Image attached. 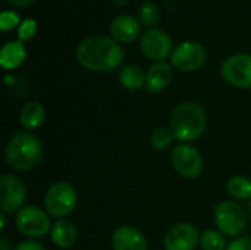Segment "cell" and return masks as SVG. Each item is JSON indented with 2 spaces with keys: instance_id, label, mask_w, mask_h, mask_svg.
Wrapping results in <instances>:
<instances>
[{
  "instance_id": "1",
  "label": "cell",
  "mask_w": 251,
  "mask_h": 250,
  "mask_svg": "<svg viewBox=\"0 0 251 250\" xmlns=\"http://www.w3.org/2000/svg\"><path fill=\"white\" fill-rule=\"evenodd\" d=\"M78 63L93 72H112L124 62V49L112 37L91 35L76 47Z\"/></svg>"
},
{
  "instance_id": "2",
  "label": "cell",
  "mask_w": 251,
  "mask_h": 250,
  "mask_svg": "<svg viewBox=\"0 0 251 250\" xmlns=\"http://www.w3.org/2000/svg\"><path fill=\"white\" fill-rule=\"evenodd\" d=\"M207 127V116L201 105L197 102H182L171 113L169 128L175 140L191 143L200 139Z\"/></svg>"
},
{
  "instance_id": "3",
  "label": "cell",
  "mask_w": 251,
  "mask_h": 250,
  "mask_svg": "<svg viewBox=\"0 0 251 250\" xmlns=\"http://www.w3.org/2000/svg\"><path fill=\"white\" fill-rule=\"evenodd\" d=\"M43 144L34 134L28 131L16 133L4 149V159L9 168L25 172L35 168L43 159Z\"/></svg>"
},
{
  "instance_id": "4",
  "label": "cell",
  "mask_w": 251,
  "mask_h": 250,
  "mask_svg": "<svg viewBox=\"0 0 251 250\" xmlns=\"http://www.w3.org/2000/svg\"><path fill=\"white\" fill-rule=\"evenodd\" d=\"M78 194L72 184L66 181H57L49 187L44 194V209L50 217L57 220L66 218L76 206Z\"/></svg>"
},
{
  "instance_id": "5",
  "label": "cell",
  "mask_w": 251,
  "mask_h": 250,
  "mask_svg": "<svg viewBox=\"0 0 251 250\" xmlns=\"http://www.w3.org/2000/svg\"><path fill=\"white\" fill-rule=\"evenodd\" d=\"M215 224L224 236L237 239L247 224L246 209L235 200H224L215 208Z\"/></svg>"
},
{
  "instance_id": "6",
  "label": "cell",
  "mask_w": 251,
  "mask_h": 250,
  "mask_svg": "<svg viewBox=\"0 0 251 250\" xmlns=\"http://www.w3.org/2000/svg\"><path fill=\"white\" fill-rule=\"evenodd\" d=\"M15 225L21 234L31 240L41 239L51 231L50 215L37 206H24L15 218Z\"/></svg>"
},
{
  "instance_id": "7",
  "label": "cell",
  "mask_w": 251,
  "mask_h": 250,
  "mask_svg": "<svg viewBox=\"0 0 251 250\" xmlns=\"http://www.w3.org/2000/svg\"><path fill=\"white\" fill-rule=\"evenodd\" d=\"M171 164L174 169L187 180H196L201 175L204 162L200 152L188 143L178 144L171 155Z\"/></svg>"
},
{
  "instance_id": "8",
  "label": "cell",
  "mask_w": 251,
  "mask_h": 250,
  "mask_svg": "<svg viewBox=\"0 0 251 250\" xmlns=\"http://www.w3.org/2000/svg\"><path fill=\"white\" fill-rule=\"evenodd\" d=\"M206 59L207 52L197 41H182L174 49L171 55L172 66L181 72H194L200 69Z\"/></svg>"
},
{
  "instance_id": "9",
  "label": "cell",
  "mask_w": 251,
  "mask_h": 250,
  "mask_svg": "<svg viewBox=\"0 0 251 250\" xmlns=\"http://www.w3.org/2000/svg\"><path fill=\"white\" fill-rule=\"evenodd\" d=\"M174 43L169 34L157 28H149L140 37L141 53L154 62H163L174 52Z\"/></svg>"
},
{
  "instance_id": "10",
  "label": "cell",
  "mask_w": 251,
  "mask_h": 250,
  "mask_svg": "<svg viewBox=\"0 0 251 250\" xmlns=\"http://www.w3.org/2000/svg\"><path fill=\"white\" fill-rule=\"evenodd\" d=\"M221 75L232 87L251 88V55L238 53L229 56L221 66Z\"/></svg>"
},
{
  "instance_id": "11",
  "label": "cell",
  "mask_w": 251,
  "mask_h": 250,
  "mask_svg": "<svg viewBox=\"0 0 251 250\" xmlns=\"http://www.w3.org/2000/svg\"><path fill=\"white\" fill-rule=\"evenodd\" d=\"M26 199L25 184L15 175H3L0 178V209L4 214L19 212Z\"/></svg>"
},
{
  "instance_id": "12",
  "label": "cell",
  "mask_w": 251,
  "mask_h": 250,
  "mask_svg": "<svg viewBox=\"0 0 251 250\" xmlns=\"http://www.w3.org/2000/svg\"><path fill=\"white\" fill-rule=\"evenodd\" d=\"M199 230L190 222H179L172 225L163 239L166 250H194L200 243Z\"/></svg>"
},
{
  "instance_id": "13",
  "label": "cell",
  "mask_w": 251,
  "mask_h": 250,
  "mask_svg": "<svg viewBox=\"0 0 251 250\" xmlns=\"http://www.w3.org/2000/svg\"><path fill=\"white\" fill-rule=\"evenodd\" d=\"M113 250H147L144 234L132 225H121L112 234Z\"/></svg>"
},
{
  "instance_id": "14",
  "label": "cell",
  "mask_w": 251,
  "mask_h": 250,
  "mask_svg": "<svg viewBox=\"0 0 251 250\" xmlns=\"http://www.w3.org/2000/svg\"><path fill=\"white\" fill-rule=\"evenodd\" d=\"M141 34V22L132 15H119L110 24V35L118 43H132Z\"/></svg>"
},
{
  "instance_id": "15",
  "label": "cell",
  "mask_w": 251,
  "mask_h": 250,
  "mask_svg": "<svg viewBox=\"0 0 251 250\" xmlns=\"http://www.w3.org/2000/svg\"><path fill=\"white\" fill-rule=\"evenodd\" d=\"M172 81V68L169 63L163 62H154L149 71L146 72V90L149 93H160L163 91Z\"/></svg>"
},
{
  "instance_id": "16",
  "label": "cell",
  "mask_w": 251,
  "mask_h": 250,
  "mask_svg": "<svg viewBox=\"0 0 251 250\" xmlns=\"http://www.w3.org/2000/svg\"><path fill=\"white\" fill-rule=\"evenodd\" d=\"M78 231L75 225L68 220H57L50 231V239L53 245L59 249H69L75 245Z\"/></svg>"
},
{
  "instance_id": "17",
  "label": "cell",
  "mask_w": 251,
  "mask_h": 250,
  "mask_svg": "<svg viewBox=\"0 0 251 250\" xmlns=\"http://www.w3.org/2000/svg\"><path fill=\"white\" fill-rule=\"evenodd\" d=\"M26 57V50L22 41H7L0 50V65L4 69L19 68Z\"/></svg>"
},
{
  "instance_id": "18",
  "label": "cell",
  "mask_w": 251,
  "mask_h": 250,
  "mask_svg": "<svg viewBox=\"0 0 251 250\" xmlns=\"http://www.w3.org/2000/svg\"><path fill=\"white\" fill-rule=\"evenodd\" d=\"M46 119V109L40 102H28L19 112V122L26 131L38 128Z\"/></svg>"
},
{
  "instance_id": "19",
  "label": "cell",
  "mask_w": 251,
  "mask_h": 250,
  "mask_svg": "<svg viewBox=\"0 0 251 250\" xmlns=\"http://www.w3.org/2000/svg\"><path fill=\"white\" fill-rule=\"evenodd\" d=\"M119 83L126 90H140L146 85V72L137 65H126L119 72Z\"/></svg>"
},
{
  "instance_id": "20",
  "label": "cell",
  "mask_w": 251,
  "mask_h": 250,
  "mask_svg": "<svg viewBox=\"0 0 251 250\" xmlns=\"http://www.w3.org/2000/svg\"><path fill=\"white\" fill-rule=\"evenodd\" d=\"M226 190H228L229 196L237 200H250L251 180L244 175L231 177L226 183Z\"/></svg>"
},
{
  "instance_id": "21",
  "label": "cell",
  "mask_w": 251,
  "mask_h": 250,
  "mask_svg": "<svg viewBox=\"0 0 251 250\" xmlns=\"http://www.w3.org/2000/svg\"><path fill=\"white\" fill-rule=\"evenodd\" d=\"M200 246L203 250H226V240L221 231L206 230L200 236Z\"/></svg>"
},
{
  "instance_id": "22",
  "label": "cell",
  "mask_w": 251,
  "mask_h": 250,
  "mask_svg": "<svg viewBox=\"0 0 251 250\" xmlns=\"http://www.w3.org/2000/svg\"><path fill=\"white\" fill-rule=\"evenodd\" d=\"M174 140H175V136L169 127H157L150 136L151 147H154L156 150H165L171 147Z\"/></svg>"
},
{
  "instance_id": "23",
  "label": "cell",
  "mask_w": 251,
  "mask_h": 250,
  "mask_svg": "<svg viewBox=\"0 0 251 250\" xmlns=\"http://www.w3.org/2000/svg\"><path fill=\"white\" fill-rule=\"evenodd\" d=\"M159 18H160V12H159V7L154 4V3H143L138 9V19L143 25L146 27H153L159 22Z\"/></svg>"
},
{
  "instance_id": "24",
  "label": "cell",
  "mask_w": 251,
  "mask_h": 250,
  "mask_svg": "<svg viewBox=\"0 0 251 250\" xmlns=\"http://www.w3.org/2000/svg\"><path fill=\"white\" fill-rule=\"evenodd\" d=\"M37 32V22L31 18L24 19L21 22V25L18 27V40L25 43L28 40H31Z\"/></svg>"
},
{
  "instance_id": "25",
  "label": "cell",
  "mask_w": 251,
  "mask_h": 250,
  "mask_svg": "<svg viewBox=\"0 0 251 250\" xmlns=\"http://www.w3.org/2000/svg\"><path fill=\"white\" fill-rule=\"evenodd\" d=\"M16 25H21V18L16 12L13 10H3L0 15V28L1 31H9L15 28Z\"/></svg>"
},
{
  "instance_id": "26",
  "label": "cell",
  "mask_w": 251,
  "mask_h": 250,
  "mask_svg": "<svg viewBox=\"0 0 251 250\" xmlns=\"http://www.w3.org/2000/svg\"><path fill=\"white\" fill-rule=\"evenodd\" d=\"M226 250H251V237L250 236H241L234 239Z\"/></svg>"
},
{
  "instance_id": "27",
  "label": "cell",
  "mask_w": 251,
  "mask_h": 250,
  "mask_svg": "<svg viewBox=\"0 0 251 250\" xmlns=\"http://www.w3.org/2000/svg\"><path fill=\"white\" fill-rule=\"evenodd\" d=\"M13 250H46V248L41 243H38L37 240L29 239V240H24V242L18 243Z\"/></svg>"
},
{
  "instance_id": "28",
  "label": "cell",
  "mask_w": 251,
  "mask_h": 250,
  "mask_svg": "<svg viewBox=\"0 0 251 250\" xmlns=\"http://www.w3.org/2000/svg\"><path fill=\"white\" fill-rule=\"evenodd\" d=\"M6 1L16 7H28V6H32L37 0H6Z\"/></svg>"
},
{
  "instance_id": "29",
  "label": "cell",
  "mask_w": 251,
  "mask_h": 250,
  "mask_svg": "<svg viewBox=\"0 0 251 250\" xmlns=\"http://www.w3.org/2000/svg\"><path fill=\"white\" fill-rule=\"evenodd\" d=\"M15 248H12V243L7 240V237H1L0 239V250H13Z\"/></svg>"
},
{
  "instance_id": "30",
  "label": "cell",
  "mask_w": 251,
  "mask_h": 250,
  "mask_svg": "<svg viewBox=\"0 0 251 250\" xmlns=\"http://www.w3.org/2000/svg\"><path fill=\"white\" fill-rule=\"evenodd\" d=\"M6 215L7 214H4V212L0 214V230L1 231H4V228H6Z\"/></svg>"
},
{
  "instance_id": "31",
  "label": "cell",
  "mask_w": 251,
  "mask_h": 250,
  "mask_svg": "<svg viewBox=\"0 0 251 250\" xmlns=\"http://www.w3.org/2000/svg\"><path fill=\"white\" fill-rule=\"evenodd\" d=\"M247 211H249V214L251 215V199L249 200V206H247Z\"/></svg>"
},
{
  "instance_id": "32",
  "label": "cell",
  "mask_w": 251,
  "mask_h": 250,
  "mask_svg": "<svg viewBox=\"0 0 251 250\" xmlns=\"http://www.w3.org/2000/svg\"><path fill=\"white\" fill-rule=\"evenodd\" d=\"M126 3H128V0H125ZM115 3H118V4H124V1L122 0H115Z\"/></svg>"
}]
</instances>
